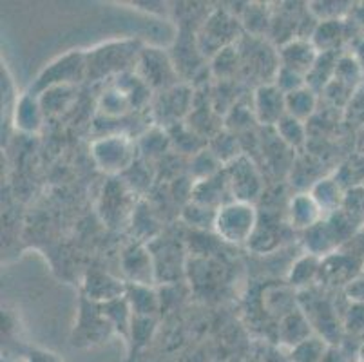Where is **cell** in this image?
Here are the masks:
<instances>
[{
  "label": "cell",
  "mask_w": 364,
  "mask_h": 362,
  "mask_svg": "<svg viewBox=\"0 0 364 362\" xmlns=\"http://www.w3.org/2000/svg\"><path fill=\"white\" fill-rule=\"evenodd\" d=\"M141 49L144 48L138 40H122L87 51V78L120 76L134 71Z\"/></svg>",
  "instance_id": "obj_1"
},
{
  "label": "cell",
  "mask_w": 364,
  "mask_h": 362,
  "mask_svg": "<svg viewBox=\"0 0 364 362\" xmlns=\"http://www.w3.org/2000/svg\"><path fill=\"white\" fill-rule=\"evenodd\" d=\"M359 227L360 225L355 223L344 211L324 218L316 227L303 232V243L306 248V254L317 255L321 259L333 254L359 230Z\"/></svg>",
  "instance_id": "obj_2"
},
{
  "label": "cell",
  "mask_w": 364,
  "mask_h": 362,
  "mask_svg": "<svg viewBox=\"0 0 364 362\" xmlns=\"http://www.w3.org/2000/svg\"><path fill=\"white\" fill-rule=\"evenodd\" d=\"M259 214L256 205L243 201H230L218 211L214 232L225 243L248 245L257 228Z\"/></svg>",
  "instance_id": "obj_3"
},
{
  "label": "cell",
  "mask_w": 364,
  "mask_h": 362,
  "mask_svg": "<svg viewBox=\"0 0 364 362\" xmlns=\"http://www.w3.org/2000/svg\"><path fill=\"white\" fill-rule=\"evenodd\" d=\"M136 144L124 132H114L98 138L91 145L95 164L105 174L118 176L127 172L136 159Z\"/></svg>",
  "instance_id": "obj_4"
},
{
  "label": "cell",
  "mask_w": 364,
  "mask_h": 362,
  "mask_svg": "<svg viewBox=\"0 0 364 362\" xmlns=\"http://www.w3.org/2000/svg\"><path fill=\"white\" fill-rule=\"evenodd\" d=\"M84 78H87V53L69 51L68 55L51 62L41 75L36 76L29 92L38 96L51 87L75 85L76 82H82Z\"/></svg>",
  "instance_id": "obj_5"
},
{
  "label": "cell",
  "mask_w": 364,
  "mask_h": 362,
  "mask_svg": "<svg viewBox=\"0 0 364 362\" xmlns=\"http://www.w3.org/2000/svg\"><path fill=\"white\" fill-rule=\"evenodd\" d=\"M117 334V328L111 323V319L105 315L100 304L91 303L82 297L80 315L78 323L73 328L71 344L75 348H92L98 344L107 343V339Z\"/></svg>",
  "instance_id": "obj_6"
},
{
  "label": "cell",
  "mask_w": 364,
  "mask_h": 362,
  "mask_svg": "<svg viewBox=\"0 0 364 362\" xmlns=\"http://www.w3.org/2000/svg\"><path fill=\"white\" fill-rule=\"evenodd\" d=\"M134 73L144 80L149 87L161 89V92L176 87L178 78H180L174 60L160 48L141 49Z\"/></svg>",
  "instance_id": "obj_7"
},
{
  "label": "cell",
  "mask_w": 364,
  "mask_h": 362,
  "mask_svg": "<svg viewBox=\"0 0 364 362\" xmlns=\"http://www.w3.org/2000/svg\"><path fill=\"white\" fill-rule=\"evenodd\" d=\"M225 174L228 179V187L234 201L243 203H256L263 192V178L250 158L241 154L234 161L225 165Z\"/></svg>",
  "instance_id": "obj_8"
},
{
  "label": "cell",
  "mask_w": 364,
  "mask_h": 362,
  "mask_svg": "<svg viewBox=\"0 0 364 362\" xmlns=\"http://www.w3.org/2000/svg\"><path fill=\"white\" fill-rule=\"evenodd\" d=\"M364 267L363 255L355 254L350 248L341 247L333 254L321 259L319 283L328 287H350L357 277H360V270Z\"/></svg>",
  "instance_id": "obj_9"
},
{
  "label": "cell",
  "mask_w": 364,
  "mask_h": 362,
  "mask_svg": "<svg viewBox=\"0 0 364 362\" xmlns=\"http://www.w3.org/2000/svg\"><path fill=\"white\" fill-rule=\"evenodd\" d=\"M237 33H240L237 20L223 9L221 11L218 9L205 20L203 31L196 38L198 49L203 56H214L223 48L234 46V38H237Z\"/></svg>",
  "instance_id": "obj_10"
},
{
  "label": "cell",
  "mask_w": 364,
  "mask_h": 362,
  "mask_svg": "<svg viewBox=\"0 0 364 362\" xmlns=\"http://www.w3.org/2000/svg\"><path fill=\"white\" fill-rule=\"evenodd\" d=\"M252 111L256 122L263 127H276L287 115V95L276 84H261L254 91Z\"/></svg>",
  "instance_id": "obj_11"
},
{
  "label": "cell",
  "mask_w": 364,
  "mask_h": 362,
  "mask_svg": "<svg viewBox=\"0 0 364 362\" xmlns=\"http://www.w3.org/2000/svg\"><path fill=\"white\" fill-rule=\"evenodd\" d=\"M122 270L131 284L151 287L156 283V267L151 250L145 245H131L122 255Z\"/></svg>",
  "instance_id": "obj_12"
},
{
  "label": "cell",
  "mask_w": 364,
  "mask_h": 362,
  "mask_svg": "<svg viewBox=\"0 0 364 362\" xmlns=\"http://www.w3.org/2000/svg\"><path fill=\"white\" fill-rule=\"evenodd\" d=\"M279 55V64L281 68H287L290 71H296L299 75H303L306 78L312 68L316 65L317 58H319L321 53L317 51L316 46L312 44L310 38H303V36H297V38L289 40L281 46V49L277 51Z\"/></svg>",
  "instance_id": "obj_13"
},
{
  "label": "cell",
  "mask_w": 364,
  "mask_h": 362,
  "mask_svg": "<svg viewBox=\"0 0 364 362\" xmlns=\"http://www.w3.org/2000/svg\"><path fill=\"white\" fill-rule=\"evenodd\" d=\"M158 104L160 105H156L154 115L161 116V125H164V122L165 124H178V119L185 118L193 111L194 92L188 85L178 84L176 87L160 92Z\"/></svg>",
  "instance_id": "obj_14"
},
{
  "label": "cell",
  "mask_w": 364,
  "mask_h": 362,
  "mask_svg": "<svg viewBox=\"0 0 364 362\" xmlns=\"http://www.w3.org/2000/svg\"><path fill=\"white\" fill-rule=\"evenodd\" d=\"M131 192H129L127 185L122 183V179H112L107 188L104 191V198H102V218L104 221L111 223V227H117L122 223L127 215H134V208L129 199Z\"/></svg>",
  "instance_id": "obj_15"
},
{
  "label": "cell",
  "mask_w": 364,
  "mask_h": 362,
  "mask_svg": "<svg viewBox=\"0 0 364 362\" xmlns=\"http://www.w3.org/2000/svg\"><path fill=\"white\" fill-rule=\"evenodd\" d=\"M287 215H289L290 227L299 232L310 230V228L316 227L319 221L324 219L323 211L316 203V199L312 198L310 191L299 192V194H296L290 199Z\"/></svg>",
  "instance_id": "obj_16"
},
{
  "label": "cell",
  "mask_w": 364,
  "mask_h": 362,
  "mask_svg": "<svg viewBox=\"0 0 364 362\" xmlns=\"http://www.w3.org/2000/svg\"><path fill=\"white\" fill-rule=\"evenodd\" d=\"M46 112L42 109L41 98L31 92H24L15 100V109H13V124L18 131L33 132L41 131L42 124H44Z\"/></svg>",
  "instance_id": "obj_17"
},
{
  "label": "cell",
  "mask_w": 364,
  "mask_h": 362,
  "mask_svg": "<svg viewBox=\"0 0 364 362\" xmlns=\"http://www.w3.org/2000/svg\"><path fill=\"white\" fill-rule=\"evenodd\" d=\"M84 297L91 303L104 304L117 301V299L125 297L127 288L118 281V279L111 277L109 274H102V272H89L87 279L84 283Z\"/></svg>",
  "instance_id": "obj_18"
},
{
  "label": "cell",
  "mask_w": 364,
  "mask_h": 362,
  "mask_svg": "<svg viewBox=\"0 0 364 362\" xmlns=\"http://www.w3.org/2000/svg\"><path fill=\"white\" fill-rule=\"evenodd\" d=\"M310 194H312V198L316 199V203L323 211L324 218H328V215L343 211L346 191L341 187V183L333 176L317 179L316 183L312 185V188H310Z\"/></svg>",
  "instance_id": "obj_19"
},
{
  "label": "cell",
  "mask_w": 364,
  "mask_h": 362,
  "mask_svg": "<svg viewBox=\"0 0 364 362\" xmlns=\"http://www.w3.org/2000/svg\"><path fill=\"white\" fill-rule=\"evenodd\" d=\"M304 315L309 317L314 331L323 337L326 343H333L332 339L339 334V319L337 312L326 301H310V307L304 308Z\"/></svg>",
  "instance_id": "obj_20"
},
{
  "label": "cell",
  "mask_w": 364,
  "mask_h": 362,
  "mask_svg": "<svg viewBox=\"0 0 364 362\" xmlns=\"http://www.w3.org/2000/svg\"><path fill=\"white\" fill-rule=\"evenodd\" d=\"M314 335V328L310 324L309 317L304 315L303 310L289 312L287 315H283L279 323V341L287 346L294 348L297 344H301L303 341H306L309 337Z\"/></svg>",
  "instance_id": "obj_21"
},
{
  "label": "cell",
  "mask_w": 364,
  "mask_h": 362,
  "mask_svg": "<svg viewBox=\"0 0 364 362\" xmlns=\"http://www.w3.org/2000/svg\"><path fill=\"white\" fill-rule=\"evenodd\" d=\"M321 257L312 254H304L294 261L289 272V283L297 290H309L310 284L319 281Z\"/></svg>",
  "instance_id": "obj_22"
},
{
  "label": "cell",
  "mask_w": 364,
  "mask_h": 362,
  "mask_svg": "<svg viewBox=\"0 0 364 362\" xmlns=\"http://www.w3.org/2000/svg\"><path fill=\"white\" fill-rule=\"evenodd\" d=\"M317 102H319V95L309 85H304V87L287 95V115L306 124L316 115Z\"/></svg>",
  "instance_id": "obj_23"
},
{
  "label": "cell",
  "mask_w": 364,
  "mask_h": 362,
  "mask_svg": "<svg viewBox=\"0 0 364 362\" xmlns=\"http://www.w3.org/2000/svg\"><path fill=\"white\" fill-rule=\"evenodd\" d=\"M274 129H276L277 138L292 151H299L309 142V127H306V124L290 115H284Z\"/></svg>",
  "instance_id": "obj_24"
},
{
  "label": "cell",
  "mask_w": 364,
  "mask_h": 362,
  "mask_svg": "<svg viewBox=\"0 0 364 362\" xmlns=\"http://www.w3.org/2000/svg\"><path fill=\"white\" fill-rule=\"evenodd\" d=\"M341 53H321L319 58H317L316 65L312 68V71L306 75V85L310 89L319 95V92L324 91V87L330 84L333 80V75H336V65L337 60H339Z\"/></svg>",
  "instance_id": "obj_25"
},
{
  "label": "cell",
  "mask_w": 364,
  "mask_h": 362,
  "mask_svg": "<svg viewBox=\"0 0 364 362\" xmlns=\"http://www.w3.org/2000/svg\"><path fill=\"white\" fill-rule=\"evenodd\" d=\"M312 44L319 53H333L339 49L341 40H343V20H326V22H317L310 35Z\"/></svg>",
  "instance_id": "obj_26"
},
{
  "label": "cell",
  "mask_w": 364,
  "mask_h": 362,
  "mask_svg": "<svg viewBox=\"0 0 364 362\" xmlns=\"http://www.w3.org/2000/svg\"><path fill=\"white\" fill-rule=\"evenodd\" d=\"M98 111L104 115L105 118H124L131 111H134L131 98L127 92L120 87V85L112 84L107 91L102 95L100 104H98Z\"/></svg>",
  "instance_id": "obj_27"
},
{
  "label": "cell",
  "mask_w": 364,
  "mask_h": 362,
  "mask_svg": "<svg viewBox=\"0 0 364 362\" xmlns=\"http://www.w3.org/2000/svg\"><path fill=\"white\" fill-rule=\"evenodd\" d=\"M363 78L364 69L359 64V60L355 58V55H341L339 60H337L336 75H333V80H336L337 84H341L348 91L355 92Z\"/></svg>",
  "instance_id": "obj_28"
},
{
  "label": "cell",
  "mask_w": 364,
  "mask_h": 362,
  "mask_svg": "<svg viewBox=\"0 0 364 362\" xmlns=\"http://www.w3.org/2000/svg\"><path fill=\"white\" fill-rule=\"evenodd\" d=\"M125 297H127L132 315H136V317H151L158 310L156 294L151 290V287L131 284L127 287Z\"/></svg>",
  "instance_id": "obj_29"
},
{
  "label": "cell",
  "mask_w": 364,
  "mask_h": 362,
  "mask_svg": "<svg viewBox=\"0 0 364 362\" xmlns=\"http://www.w3.org/2000/svg\"><path fill=\"white\" fill-rule=\"evenodd\" d=\"M333 178L339 181L344 191L364 187V152L352 156L348 161H344L336 171Z\"/></svg>",
  "instance_id": "obj_30"
},
{
  "label": "cell",
  "mask_w": 364,
  "mask_h": 362,
  "mask_svg": "<svg viewBox=\"0 0 364 362\" xmlns=\"http://www.w3.org/2000/svg\"><path fill=\"white\" fill-rule=\"evenodd\" d=\"M237 68H240V51H237L236 44L223 48L220 53H216L213 56V65H210V69H213V75L220 82L232 80Z\"/></svg>",
  "instance_id": "obj_31"
},
{
  "label": "cell",
  "mask_w": 364,
  "mask_h": 362,
  "mask_svg": "<svg viewBox=\"0 0 364 362\" xmlns=\"http://www.w3.org/2000/svg\"><path fill=\"white\" fill-rule=\"evenodd\" d=\"M330 346L328 343L324 341L323 337H319L317 334H314L312 337H309L306 341H303L301 344H297L292 350V361L294 362H321L324 358V355L328 353Z\"/></svg>",
  "instance_id": "obj_32"
},
{
  "label": "cell",
  "mask_w": 364,
  "mask_h": 362,
  "mask_svg": "<svg viewBox=\"0 0 364 362\" xmlns=\"http://www.w3.org/2000/svg\"><path fill=\"white\" fill-rule=\"evenodd\" d=\"M38 98H41L46 116L53 115V112H60L62 109H65L73 102V85L51 87L42 92V95H38Z\"/></svg>",
  "instance_id": "obj_33"
},
{
  "label": "cell",
  "mask_w": 364,
  "mask_h": 362,
  "mask_svg": "<svg viewBox=\"0 0 364 362\" xmlns=\"http://www.w3.org/2000/svg\"><path fill=\"white\" fill-rule=\"evenodd\" d=\"M168 145H171V136L167 134V131L164 127H154L141 136L138 149L149 158H154L164 154Z\"/></svg>",
  "instance_id": "obj_34"
},
{
  "label": "cell",
  "mask_w": 364,
  "mask_h": 362,
  "mask_svg": "<svg viewBox=\"0 0 364 362\" xmlns=\"http://www.w3.org/2000/svg\"><path fill=\"white\" fill-rule=\"evenodd\" d=\"M241 22H243V26L248 31L252 33L254 38L263 36V33L272 26V18L267 15V9L257 8L256 4L248 6V8L245 9V15L243 18H241Z\"/></svg>",
  "instance_id": "obj_35"
},
{
  "label": "cell",
  "mask_w": 364,
  "mask_h": 362,
  "mask_svg": "<svg viewBox=\"0 0 364 362\" xmlns=\"http://www.w3.org/2000/svg\"><path fill=\"white\" fill-rule=\"evenodd\" d=\"M350 2H310L309 11L317 22L343 20V16L350 11Z\"/></svg>",
  "instance_id": "obj_36"
},
{
  "label": "cell",
  "mask_w": 364,
  "mask_h": 362,
  "mask_svg": "<svg viewBox=\"0 0 364 362\" xmlns=\"http://www.w3.org/2000/svg\"><path fill=\"white\" fill-rule=\"evenodd\" d=\"M216 215H218V211L203 207V205H198L194 203V201H191L183 211V218L187 219V223L200 228L208 227V228H213V230H214V225H216Z\"/></svg>",
  "instance_id": "obj_37"
},
{
  "label": "cell",
  "mask_w": 364,
  "mask_h": 362,
  "mask_svg": "<svg viewBox=\"0 0 364 362\" xmlns=\"http://www.w3.org/2000/svg\"><path fill=\"white\" fill-rule=\"evenodd\" d=\"M272 84H276L284 95H290V92L297 91V89L304 87L306 85V78L303 75L296 71H290L287 68H281L279 65V71H277L276 78H274Z\"/></svg>",
  "instance_id": "obj_38"
},
{
  "label": "cell",
  "mask_w": 364,
  "mask_h": 362,
  "mask_svg": "<svg viewBox=\"0 0 364 362\" xmlns=\"http://www.w3.org/2000/svg\"><path fill=\"white\" fill-rule=\"evenodd\" d=\"M344 326L353 334L364 331V303L352 301L348 312H346V317H344Z\"/></svg>",
  "instance_id": "obj_39"
},
{
  "label": "cell",
  "mask_w": 364,
  "mask_h": 362,
  "mask_svg": "<svg viewBox=\"0 0 364 362\" xmlns=\"http://www.w3.org/2000/svg\"><path fill=\"white\" fill-rule=\"evenodd\" d=\"M321 362H344V358H343V355L339 353V351H336V350H332V348H330L328 353L324 355V358Z\"/></svg>",
  "instance_id": "obj_40"
},
{
  "label": "cell",
  "mask_w": 364,
  "mask_h": 362,
  "mask_svg": "<svg viewBox=\"0 0 364 362\" xmlns=\"http://www.w3.org/2000/svg\"><path fill=\"white\" fill-rule=\"evenodd\" d=\"M357 358H359V362H364V346L360 348V351H359V355H357Z\"/></svg>",
  "instance_id": "obj_41"
}]
</instances>
